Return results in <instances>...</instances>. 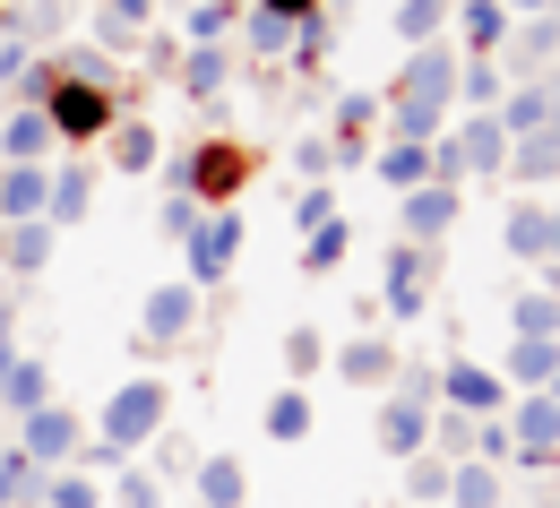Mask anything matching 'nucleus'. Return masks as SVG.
<instances>
[{
  "label": "nucleus",
  "mask_w": 560,
  "mask_h": 508,
  "mask_svg": "<svg viewBox=\"0 0 560 508\" xmlns=\"http://www.w3.org/2000/svg\"><path fill=\"white\" fill-rule=\"evenodd\" d=\"M113 164H121V173H155V164H164V139H155V121H113Z\"/></svg>",
  "instance_id": "nucleus-26"
},
{
  "label": "nucleus",
  "mask_w": 560,
  "mask_h": 508,
  "mask_svg": "<svg viewBox=\"0 0 560 508\" xmlns=\"http://www.w3.org/2000/svg\"><path fill=\"white\" fill-rule=\"evenodd\" d=\"M164 414H173V388H164V379H121V388H113V397H104V448H113V457H139L147 439L164 432Z\"/></svg>",
  "instance_id": "nucleus-2"
},
{
  "label": "nucleus",
  "mask_w": 560,
  "mask_h": 508,
  "mask_svg": "<svg viewBox=\"0 0 560 508\" xmlns=\"http://www.w3.org/2000/svg\"><path fill=\"white\" fill-rule=\"evenodd\" d=\"M500 95H509L500 61H457V104H466V113H491Z\"/></svg>",
  "instance_id": "nucleus-33"
},
{
  "label": "nucleus",
  "mask_w": 560,
  "mask_h": 508,
  "mask_svg": "<svg viewBox=\"0 0 560 508\" xmlns=\"http://www.w3.org/2000/svg\"><path fill=\"white\" fill-rule=\"evenodd\" d=\"M155 173H164V190H190V199L208 208V199H233V190L250 181V155L224 146V139H199V146H182L173 164H155Z\"/></svg>",
  "instance_id": "nucleus-4"
},
{
  "label": "nucleus",
  "mask_w": 560,
  "mask_h": 508,
  "mask_svg": "<svg viewBox=\"0 0 560 508\" xmlns=\"http://www.w3.org/2000/svg\"><path fill=\"white\" fill-rule=\"evenodd\" d=\"M233 250H242V216L224 208V216H208L199 233H190V276H182V285H190V293L224 285V276H233Z\"/></svg>",
  "instance_id": "nucleus-9"
},
{
  "label": "nucleus",
  "mask_w": 560,
  "mask_h": 508,
  "mask_svg": "<svg viewBox=\"0 0 560 508\" xmlns=\"http://www.w3.org/2000/svg\"><path fill=\"white\" fill-rule=\"evenodd\" d=\"M448 474H457V465H448V457H431V448L406 457V500H415V508H440V500H448Z\"/></svg>",
  "instance_id": "nucleus-32"
},
{
  "label": "nucleus",
  "mask_w": 560,
  "mask_h": 508,
  "mask_svg": "<svg viewBox=\"0 0 560 508\" xmlns=\"http://www.w3.org/2000/svg\"><path fill=\"white\" fill-rule=\"evenodd\" d=\"M371 432H380L388 457H422V448H431V405H422V397H380Z\"/></svg>",
  "instance_id": "nucleus-11"
},
{
  "label": "nucleus",
  "mask_w": 560,
  "mask_h": 508,
  "mask_svg": "<svg viewBox=\"0 0 560 508\" xmlns=\"http://www.w3.org/2000/svg\"><path fill=\"white\" fill-rule=\"evenodd\" d=\"M0 268H9V276H44V268H52V224L44 216L0 224Z\"/></svg>",
  "instance_id": "nucleus-17"
},
{
  "label": "nucleus",
  "mask_w": 560,
  "mask_h": 508,
  "mask_svg": "<svg viewBox=\"0 0 560 508\" xmlns=\"http://www.w3.org/2000/svg\"><path fill=\"white\" fill-rule=\"evenodd\" d=\"M242 35H250V52H259V61L293 52V26H284V17H259V9H242Z\"/></svg>",
  "instance_id": "nucleus-40"
},
{
  "label": "nucleus",
  "mask_w": 560,
  "mask_h": 508,
  "mask_svg": "<svg viewBox=\"0 0 560 508\" xmlns=\"http://www.w3.org/2000/svg\"><path fill=\"white\" fill-rule=\"evenodd\" d=\"M491 121H500V139L517 146V139H535L544 121H552V78H517L500 104H491Z\"/></svg>",
  "instance_id": "nucleus-12"
},
{
  "label": "nucleus",
  "mask_w": 560,
  "mask_h": 508,
  "mask_svg": "<svg viewBox=\"0 0 560 508\" xmlns=\"http://www.w3.org/2000/svg\"><path fill=\"white\" fill-rule=\"evenodd\" d=\"M35 474H44V465H35L18 439H0V508H26V500H35Z\"/></svg>",
  "instance_id": "nucleus-35"
},
{
  "label": "nucleus",
  "mask_w": 560,
  "mask_h": 508,
  "mask_svg": "<svg viewBox=\"0 0 560 508\" xmlns=\"http://www.w3.org/2000/svg\"><path fill=\"white\" fill-rule=\"evenodd\" d=\"M552 173H560V139H552V130H535V139L509 146V173H500V181H552Z\"/></svg>",
  "instance_id": "nucleus-30"
},
{
  "label": "nucleus",
  "mask_w": 560,
  "mask_h": 508,
  "mask_svg": "<svg viewBox=\"0 0 560 508\" xmlns=\"http://www.w3.org/2000/svg\"><path fill=\"white\" fill-rule=\"evenodd\" d=\"M319 354H328V345H319V328H293V336H284V370H293V379H311Z\"/></svg>",
  "instance_id": "nucleus-44"
},
{
  "label": "nucleus",
  "mask_w": 560,
  "mask_h": 508,
  "mask_svg": "<svg viewBox=\"0 0 560 508\" xmlns=\"http://www.w3.org/2000/svg\"><path fill=\"white\" fill-rule=\"evenodd\" d=\"M233 17H242L233 0H199V9H190V44H215V35L233 26Z\"/></svg>",
  "instance_id": "nucleus-45"
},
{
  "label": "nucleus",
  "mask_w": 560,
  "mask_h": 508,
  "mask_svg": "<svg viewBox=\"0 0 560 508\" xmlns=\"http://www.w3.org/2000/svg\"><path fill=\"white\" fill-rule=\"evenodd\" d=\"M500 250L526 259V268L552 259V208H544V199H509V216H500Z\"/></svg>",
  "instance_id": "nucleus-13"
},
{
  "label": "nucleus",
  "mask_w": 560,
  "mask_h": 508,
  "mask_svg": "<svg viewBox=\"0 0 560 508\" xmlns=\"http://www.w3.org/2000/svg\"><path fill=\"white\" fill-rule=\"evenodd\" d=\"M9 319H18V310H0V388H9V363H18V345H9Z\"/></svg>",
  "instance_id": "nucleus-48"
},
{
  "label": "nucleus",
  "mask_w": 560,
  "mask_h": 508,
  "mask_svg": "<svg viewBox=\"0 0 560 508\" xmlns=\"http://www.w3.org/2000/svg\"><path fill=\"white\" fill-rule=\"evenodd\" d=\"M440 26H448V0H397V44L415 52V44H440Z\"/></svg>",
  "instance_id": "nucleus-36"
},
{
  "label": "nucleus",
  "mask_w": 560,
  "mask_h": 508,
  "mask_svg": "<svg viewBox=\"0 0 560 508\" xmlns=\"http://www.w3.org/2000/svg\"><path fill=\"white\" fill-rule=\"evenodd\" d=\"M52 121H44V104H18V113H9V121H0V155H9V164H44V155H52Z\"/></svg>",
  "instance_id": "nucleus-20"
},
{
  "label": "nucleus",
  "mask_w": 560,
  "mask_h": 508,
  "mask_svg": "<svg viewBox=\"0 0 560 508\" xmlns=\"http://www.w3.org/2000/svg\"><path fill=\"white\" fill-rule=\"evenodd\" d=\"M337 9H353V0H319V17H337Z\"/></svg>",
  "instance_id": "nucleus-51"
},
{
  "label": "nucleus",
  "mask_w": 560,
  "mask_h": 508,
  "mask_svg": "<svg viewBox=\"0 0 560 508\" xmlns=\"http://www.w3.org/2000/svg\"><path fill=\"white\" fill-rule=\"evenodd\" d=\"M509 61H517V78H552L560 61V17L544 9V17H526V26H509V44H500Z\"/></svg>",
  "instance_id": "nucleus-15"
},
{
  "label": "nucleus",
  "mask_w": 560,
  "mask_h": 508,
  "mask_svg": "<svg viewBox=\"0 0 560 508\" xmlns=\"http://www.w3.org/2000/svg\"><path fill=\"white\" fill-rule=\"evenodd\" d=\"M544 130H552V139H560V78H552V121H544Z\"/></svg>",
  "instance_id": "nucleus-49"
},
{
  "label": "nucleus",
  "mask_w": 560,
  "mask_h": 508,
  "mask_svg": "<svg viewBox=\"0 0 560 508\" xmlns=\"http://www.w3.org/2000/svg\"><path fill=\"white\" fill-rule=\"evenodd\" d=\"M346 241H353L346 216H328L311 241H302V276H337V268H346Z\"/></svg>",
  "instance_id": "nucleus-34"
},
{
  "label": "nucleus",
  "mask_w": 560,
  "mask_h": 508,
  "mask_svg": "<svg viewBox=\"0 0 560 508\" xmlns=\"http://www.w3.org/2000/svg\"><path fill=\"white\" fill-rule=\"evenodd\" d=\"M0 439H9V423H0Z\"/></svg>",
  "instance_id": "nucleus-53"
},
{
  "label": "nucleus",
  "mask_w": 560,
  "mask_h": 508,
  "mask_svg": "<svg viewBox=\"0 0 560 508\" xmlns=\"http://www.w3.org/2000/svg\"><path fill=\"white\" fill-rule=\"evenodd\" d=\"M190 328H199V293L182 285V276H164V285L139 302V345H147V354H164V345H182Z\"/></svg>",
  "instance_id": "nucleus-5"
},
{
  "label": "nucleus",
  "mask_w": 560,
  "mask_h": 508,
  "mask_svg": "<svg viewBox=\"0 0 560 508\" xmlns=\"http://www.w3.org/2000/svg\"><path fill=\"white\" fill-rule=\"evenodd\" d=\"M44 121H52V139H113V121H121V104H113V86L104 78H52V95H44Z\"/></svg>",
  "instance_id": "nucleus-3"
},
{
  "label": "nucleus",
  "mask_w": 560,
  "mask_h": 508,
  "mask_svg": "<svg viewBox=\"0 0 560 508\" xmlns=\"http://www.w3.org/2000/svg\"><path fill=\"white\" fill-rule=\"evenodd\" d=\"M500 423H509V439H517V465H560V405L544 397V388L517 397Z\"/></svg>",
  "instance_id": "nucleus-6"
},
{
  "label": "nucleus",
  "mask_w": 560,
  "mask_h": 508,
  "mask_svg": "<svg viewBox=\"0 0 560 508\" xmlns=\"http://www.w3.org/2000/svg\"><path fill=\"white\" fill-rule=\"evenodd\" d=\"M268 439H284V448H293V439H311V397H302V388L268 397Z\"/></svg>",
  "instance_id": "nucleus-37"
},
{
  "label": "nucleus",
  "mask_w": 560,
  "mask_h": 508,
  "mask_svg": "<svg viewBox=\"0 0 560 508\" xmlns=\"http://www.w3.org/2000/svg\"><path fill=\"white\" fill-rule=\"evenodd\" d=\"M337 379H353V388H388V379H397V345H388V336H353L346 354H337Z\"/></svg>",
  "instance_id": "nucleus-24"
},
{
  "label": "nucleus",
  "mask_w": 560,
  "mask_h": 508,
  "mask_svg": "<svg viewBox=\"0 0 560 508\" xmlns=\"http://www.w3.org/2000/svg\"><path fill=\"white\" fill-rule=\"evenodd\" d=\"M509 328H517V336H560V293L552 285L517 293V302H509Z\"/></svg>",
  "instance_id": "nucleus-31"
},
{
  "label": "nucleus",
  "mask_w": 560,
  "mask_h": 508,
  "mask_svg": "<svg viewBox=\"0 0 560 508\" xmlns=\"http://www.w3.org/2000/svg\"><path fill=\"white\" fill-rule=\"evenodd\" d=\"M224 78H233V52H224V44H190V52H182V86H190L199 104L224 95Z\"/></svg>",
  "instance_id": "nucleus-28"
},
{
  "label": "nucleus",
  "mask_w": 560,
  "mask_h": 508,
  "mask_svg": "<svg viewBox=\"0 0 560 508\" xmlns=\"http://www.w3.org/2000/svg\"><path fill=\"white\" fill-rule=\"evenodd\" d=\"M544 508H560V500H544Z\"/></svg>",
  "instance_id": "nucleus-54"
},
{
  "label": "nucleus",
  "mask_w": 560,
  "mask_h": 508,
  "mask_svg": "<svg viewBox=\"0 0 560 508\" xmlns=\"http://www.w3.org/2000/svg\"><path fill=\"white\" fill-rule=\"evenodd\" d=\"M448 9H457V26H466V52H457V61H491V52L509 44V26H517L500 0H448Z\"/></svg>",
  "instance_id": "nucleus-16"
},
{
  "label": "nucleus",
  "mask_w": 560,
  "mask_h": 508,
  "mask_svg": "<svg viewBox=\"0 0 560 508\" xmlns=\"http://www.w3.org/2000/svg\"><path fill=\"white\" fill-rule=\"evenodd\" d=\"M104 508H164V483H155L147 465H121L113 492H104Z\"/></svg>",
  "instance_id": "nucleus-38"
},
{
  "label": "nucleus",
  "mask_w": 560,
  "mask_h": 508,
  "mask_svg": "<svg viewBox=\"0 0 560 508\" xmlns=\"http://www.w3.org/2000/svg\"><path fill=\"white\" fill-rule=\"evenodd\" d=\"M440 405H457L466 423H491V414H509V379L483 363H448L440 370Z\"/></svg>",
  "instance_id": "nucleus-8"
},
{
  "label": "nucleus",
  "mask_w": 560,
  "mask_h": 508,
  "mask_svg": "<svg viewBox=\"0 0 560 508\" xmlns=\"http://www.w3.org/2000/svg\"><path fill=\"white\" fill-rule=\"evenodd\" d=\"M544 397H552V405H560V370H552V388H544Z\"/></svg>",
  "instance_id": "nucleus-52"
},
{
  "label": "nucleus",
  "mask_w": 560,
  "mask_h": 508,
  "mask_svg": "<svg viewBox=\"0 0 560 508\" xmlns=\"http://www.w3.org/2000/svg\"><path fill=\"white\" fill-rule=\"evenodd\" d=\"M371 121H380V95H346V104H337V130H346V146L362 139Z\"/></svg>",
  "instance_id": "nucleus-46"
},
{
  "label": "nucleus",
  "mask_w": 560,
  "mask_h": 508,
  "mask_svg": "<svg viewBox=\"0 0 560 508\" xmlns=\"http://www.w3.org/2000/svg\"><path fill=\"white\" fill-rule=\"evenodd\" d=\"M190 465H199V448H190V439H182V432H155V465H147L155 483H190Z\"/></svg>",
  "instance_id": "nucleus-39"
},
{
  "label": "nucleus",
  "mask_w": 560,
  "mask_h": 508,
  "mask_svg": "<svg viewBox=\"0 0 560 508\" xmlns=\"http://www.w3.org/2000/svg\"><path fill=\"white\" fill-rule=\"evenodd\" d=\"M52 405V370L35 363V354H18L9 363V388H0V423H26V414H44Z\"/></svg>",
  "instance_id": "nucleus-19"
},
{
  "label": "nucleus",
  "mask_w": 560,
  "mask_h": 508,
  "mask_svg": "<svg viewBox=\"0 0 560 508\" xmlns=\"http://www.w3.org/2000/svg\"><path fill=\"white\" fill-rule=\"evenodd\" d=\"M552 268H560V208H552Z\"/></svg>",
  "instance_id": "nucleus-50"
},
{
  "label": "nucleus",
  "mask_w": 560,
  "mask_h": 508,
  "mask_svg": "<svg viewBox=\"0 0 560 508\" xmlns=\"http://www.w3.org/2000/svg\"><path fill=\"white\" fill-rule=\"evenodd\" d=\"M552 370H560V336H517V345H509V370H500V379L535 397V388H552Z\"/></svg>",
  "instance_id": "nucleus-23"
},
{
  "label": "nucleus",
  "mask_w": 560,
  "mask_h": 508,
  "mask_svg": "<svg viewBox=\"0 0 560 508\" xmlns=\"http://www.w3.org/2000/svg\"><path fill=\"white\" fill-rule=\"evenodd\" d=\"M86 208H95V173H52V199H44V224L61 233V224H86Z\"/></svg>",
  "instance_id": "nucleus-25"
},
{
  "label": "nucleus",
  "mask_w": 560,
  "mask_h": 508,
  "mask_svg": "<svg viewBox=\"0 0 560 508\" xmlns=\"http://www.w3.org/2000/svg\"><path fill=\"white\" fill-rule=\"evenodd\" d=\"M422 276H431V250L397 241V250H388V276H380V285H388V319H397V328H406V319H422Z\"/></svg>",
  "instance_id": "nucleus-14"
},
{
  "label": "nucleus",
  "mask_w": 560,
  "mask_h": 508,
  "mask_svg": "<svg viewBox=\"0 0 560 508\" xmlns=\"http://www.w3.org/2000/svg\"><path fill=\"white\" fill-rule=\"evenodd\" d=\"M199 224H208V208H199L190 190H164V233H173V241H190Z\"/></svg>",
  "instance_id": "nucleus-42"
},
{
  "label": "nucleus",
  "mask_w": 560,
  "mask_h": 508,
  "mask_svg": "<svg viewBox=\"0 0 560 508\" xmlns=\"http://www.w3.org/2000/svg\"><path fill=\"white\" fill-rule=\"evenodd\" d=\"M18 448L52 474V465H78V448H86V423L78 414H61V405H44V414H26L18 423Z\"/></svg>",
  "instance_id": "nucleus-10"
},
{
  "label": "nucleus",
  "mask_w": 560,
  "mask_h": 508,
  "mask_svg": "<svg viewBox=\"0 0 560 508\" xmlns=\"http://www.w3.org/2000/svg\"><path fill=\"white\" fill-rule=\"evenodd\" d=\"M259 17H284V26H302V17H319V0H250Z\"/></svg>",
  "instance_id": "nucleus-47"
},
{
  "label": "nucleus",
  "mask_w": 560,
  "mask_h": 508,
  "mask_svg": "<svg viewBox=\"0 0 560 508\" xmlns=\"http://www.w3.org/2000/svg\"><path fill=\"white\" fill-rule=\"evenodd\" d=\"M44 199H52V173L44 164H0V224L44 216Z\"/></svg>",
  "instance_id": "nucleus-18"
},
{
  "label": "nucleus",
  "mask_w": 560,
  "mask_h": 508,
  "mask_svg": "<svg viewBox=\"0 0 560 508\" xmlns=\"http://www.w3.org/2000/svg\"><path fill=\"white\" fill-rule=\"evenodd\" d=\"M457 216H466V190H448V181H422V190H406V199H397V233H406L415 250H431V241H440Z\"/></svg>",
  "instance_id": "nucleus-7"
},
{
  "label": "nucleus",
  "mask_w": 560,
  "mask_h": 508,
  "mask_svg": "<svg viewBox=\"0 0 560 508\" xmlns=\"http://www.w3.org/2000/svg\"><path fill=\"white\" fill-rule=\"evenodd\" d=\"M26 508H104V483L86 465H52V474H35V500Z\"/></svg>",
  "instance_id": "nucleus-22"
},
{
  "label": "nucleus",
  "mask_w": 560,
  "mask_h": 508,
  "mask_svg": "<svg viewBox=\"0 0 560 508\" xmlns=\"http://www.w3.org/2000/svg\"><path fill=\"white\" fill-rule=\"evenodd\" d=\"M500 465H475V457H457V474H448V508H500Z\"/></svg>",
  "instance_id": "nucleus-27"
},
{
  "label": "nucleus",
  "mask_w": 560,
  "mask_h": 508,
  "mask_svg": "<svg viewBox=\"0 0 560 508\" xmlns=\"http://www.w3.org/2000/svg\"><path fill=\"white\" fill-rule=\"evenodd\" d=\"M337 164H346V146H337V139H302V146H293V173H302V181H328Z\"/></svg>",
  "instance_id": "nucleus-41"
},
{
  "label": "nucleus",
  "mask_w": 560,
  "mask_h": 508,
  "mask_svg": "<svg viewBox=\"0 0 560 508\" xmlns=\"http://www.w3.org/2000/svg\"><path fill=\"white\" fill-rule=\"evenodd\" d=\"M380 113L397 121V139H406V146H431V139H440V130H448V113H457V44H415Z\"/></svg>",
  "instance_id": "nucleus-1"
},
{
  "label": "nucleus",
  "mask_w": 560,
  "mask_h": 508,
  "mask_svg": "<svg viewBox=\"0 0 560 508\" xmlns=\"http://www.w3.org/2000/svg\"><path fill=\"white\" fill-rule=\"evenodd\" d=\"M380 181H388L397 199H406V190H422V181H431V146H406V139H388V146H380Z\"/></svg>",
  "instance_id": "nucleus-29"
},
{
  "label": "nucleus",
  "mask_w": 560,
  "mask_h": 508,
  "mask_svg": "<svg viewBox=\"0 0 560 508\" xmlns=\"http://www.w3.org/2000/svg\"><path fill=\"white\" fill-rule=\"evenodd\" d=\"M328 216H337V190H328V181H311V190L293 199V224H302V233H319Z\"/></svg>",
  "instance_id": "nucleus-43"
},
{
  "label": "nucleus",
  "mask_w": 560,
  "mask_h": 508,
  "mask_svg": "<svg viewBox=\"0 0 560 508\" xmlns=\"http://www.w3.org/2000/svg\"><path fill=\"white\" fill-rule=\"evenodd\" d=\"M190 492H199V508H242L250 500V474H242V457H199Z\"/></svg>",
  "instance_id": "nucleus-21"
}]
</instances>
